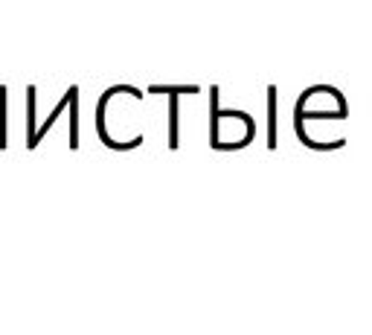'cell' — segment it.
<instances>
[{"mask_svg": "<svg viewBox=\"0 0 372 335\" xmlns=\"http://www.w3.org/2000/svg\"><path fill=\"white\" fill-rule=\"evenodd\" d=\"M4 114H6V87H0V149L6 146V119H4Z\"/></svg>", "mask_w": 372, "mask_h": 335, "instance_id": "obj_1", "label": "cell"}]
</instances>
